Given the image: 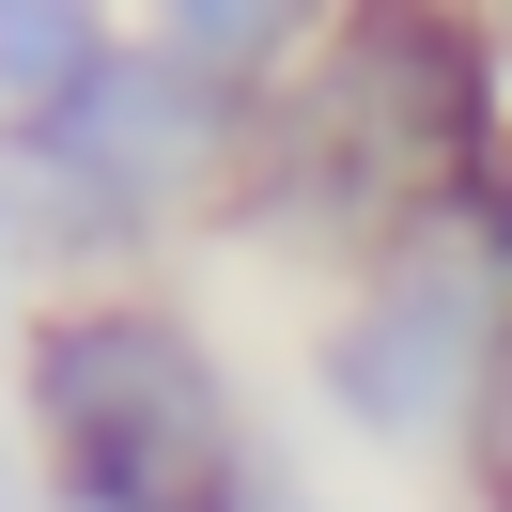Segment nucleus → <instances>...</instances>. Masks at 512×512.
<instances>
[{"mask_svg":"<svg viewBox=\"0 0 512 512\" xmlns=\"http://www.w3.org/2000/svg\"><path fill=\"white\" fill-rule=\"evenodd\" d=\"M16 404H32L78 512H249V481H264L218 357L171 311H140V295L47 311L32 357H16Z\"/></svg>","mask_w":512,"mask_h":512,"instance_id":"obj_1","label":"nucleus"},{"mask_svg":"<svg viewBox=\"0 0 512 512\" xmlns=\"http://www.w3.org/2000/svg\"><path fill=\"white\" fill-rule=\"evenodd\" d=\"M497 264L466 249V233H404L373 280V311L326 342V388H342L373 435H435V419L481 404V373H497Z\"/></svg>","mask_w":512,"mask_h":512,"instance_id":"obj_2","label":"nucleus"},{"mask_svg":"<svg viewBox=\"0 0 512 512\" xmlns=\"http://www.w3.org/2000/svg\"><path fill=\"white\" fill-rule=\"evenodd\" d=\"M0 249H16V171H0Z\"/></svg>","mask_w":512,"mask_h":512,"instance_id":"obj_6","label":"nucleus"},{"mask_svg":"<svg viewBox=\"0 0 512 512\" xmlns=\"http://www.w3.org/2000/svg\"><path fill=\"white\" fill-rule=\"evenodd\" d=\"M0 512H32V497H16V466H0Z\"/></svg>","mask_w":512,"mask_h":512,"instance_id":"obj_7","label":"nucleus"},{"mask_svg":"<svg viewBox=\"0 0 512 512\" xmlns=\"http://www.w3.org/2000/svg\"><path fill=\"white\" fill-rule=\"evenodd\" d=\"M466 466H481V512H512V342H497V373L466 404Z\"/></svg>","mask_w":512,"mask_h":512,"instance_id":"obj_5","label":"nucleus"},{"mask_svg":"<svg viewBox=\"0 0 512 512\" xmlns=\"http://www.w3.org/2000/svg\"><path fill=\"white\" fill-rule=\"evenodd\" d=\"M94 63H109L94 16H32V0H0V94H16V109H63Z\"/></svg>","mask_w":512,"mask_h":512,"instance_id":"obj_4","label":"nucleus"},{"mask_svg":"<svg viewBox=\"0 0 512 512\" xmlns=\"http://www.w3.org/2000/svg\"><path fill=\"white\" fill-rule=\"evenodd\" d=\"M218 140H233V94L187 47H109L63 109H32V171H63L78 202H125V218L187 202L218 171Z\"/></svg>","mask_w":512,"mask_h":512,"instance_id":"obj_3","label":"nucleus"}]
</instances>
